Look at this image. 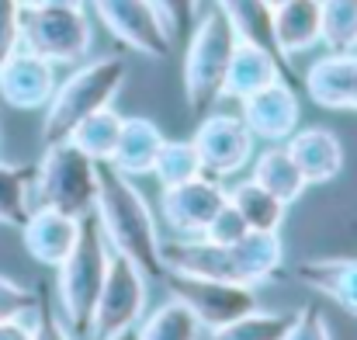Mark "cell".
<instances>
[{"instance_id":"obj_8","label":"cell","mask_w":357,"mask_h":340,"mask_svg":"<svg viewBox=\"0 0 357 340\" xmlns=\"http://www.w3.org/2000/svg\"><path fill=\"white\" fill-rule=\"evenodd\" d=\"M163 281L170 288V299L188 306L195 313V320L202 327H208V330H215V327L236 320L243 313L257 309V288L253 285L195 278V274H177V271H167Z\"/></svg>"},{"instance_id":"obj_24","label":"cell","mask_w":357,"mask_h":340,"mask_svg":"<svg viewBox=\"0 0 357 340\" xmlns=\"http://www.w3.org/2000/svg\"><path fill=\"white\" fill-rule=\"evenodd\" d=\"M226 202L243 216V223L250 229H267V232H278L284 223V202L274 198L267 188H260L253 177L236 181L233 188H226Z\"/></svg>"},{"instance_id":"obj_6","label":"cell","mask_w":357,"mask_h":340,"mask_svg":"<svg viewBox=\"0 0 357 340\" xmlns=\"http://www.w3.org/2000/svg\"><path fill=\"white\" fill-rule=\"evenodd\" d=\"M21 45L49 59L52 66H77L94 45L84 7H24Z\"/></svg>"},{"instance_id":"obj_28","label":"cell","mask_w":357,"mask_h":340,"mask_svg":"<svg viewBox=\"0 0 357 340\" xmlns=\"http://www.w3.org/2000/svg\"><path fill=\"white\" fill-rule=\"evenodd\" d=\"M139 340H202V323L195 320V313L188 306L170 299L142 320Z\"/></svg>"},{"instance_id":"obj_31","label":"cell","mask_w":357,"mask_h":340,"mask_svg":"<svg viewBox=\"0 0 357 340\" xmlns=\"http://www.w3.org/2000/svg\"><path fill=\"white\" fill-rule=\"evenodd\" d=\"M31 340H77L73 330L66 327V320L49 306L45 285H38V306H35V313H31Z\"/></svg>"},{"instance_id":"obj_7","label":"cell","mask_w":357,"mask_h":340,"mask_svg":"<svg viewBox=\"0 0 357 340\" xmlns=\"http://www.w3.org/2000/svg\"><path fill=\"white\" fill-rule=\"evenodd\" d=\"M98 21L146 59H167L174 49V35L156 7V0H87Z\"/></svg>"},{"instance_id":"obj_12","label":"cell","mask_w":357,"mask_h":340,"mask_svg":"<svg viewBox=\"0 0 357 340\" xmlns=\"http://www.w3.org/2000/svg\"><path fill=\"white\" fill-rule=\"evenodd\" d=\"M56 94V66L38 52L17 45L0 63V101L17 112H38Z\"/></svg>"},{"instance_id":"obj_39","label":"cell","mask_w":357,"mask_h":340,"mask_svg":"<svg viewBox=\"0 0 357 340\" xmlns=\"http://www.w3.org/2000/svg\"><path fill=\"white\" fill-rule=\"evenodd\" d=\"M267 3H271V7H278V3H284V0H267Z\"/></svg>"},{"instance_id":"obj_10","label":"cell","mask_w":357,"mask_h":340,"mask_svg":"<svg viewBox=\"0 0 357 340\" xmlns=\"http://www.w3.org/2000/svg\"><path fill=\"white\" fill-rule=\"evenodd\" d=\"M198 156H202V167L208 177L215 181H226V177H236L250 167L253 160V132L246 128V121L239 114H222V112H208L202 114L195 135H191Z\"/></svg>"},{"instance_id":"obj_19","label":"cell","mask_w":357,"mask_h":340,"mask_svg":"<svg viewBox=\"0 0 357 340\" xmlns=\"http://www.w3.org/2000/svg\"><path fill=\"white\" fill-rule=\"evenodd\" d=\"M298 281L357 316V257H312L298 264Z\"/></svg>"},{"instance_id":"obj_2","label":"cell","mask_w":357,"mask_h":340,"mask_svg":"<svg viewBox=\"0 0 357 340\" xmlns=\"http://www.w3.org/2000/svg\"><path fill=\"white\" fill-rule=\"evenodd\" d=\"M108 260H112V243L98 223V216H84L77 246L56 267L59 271V278H56L59 313L77 340L91 337V330H94V309H98V295L105 288Z\"/></svg>"},{"instance_id":"obj_13","label":"cell","mask_w":357,"mask_h":340,"mask_svg":"<svg viewBox=\"0 0 357 340\" xmlns=\"http://www.w3.org/2000/svg\"><path fill=\"white\" fill-rule=\"evenodd\" d=\"M239 118L246 121V128L253 132V139L264 142H284L302 118V101L295 84L288 80H274L267 87H260L257 94L239 101Z\"/></svg>"},{"instance_id":"obj_25","label":"cell","mask_w":357,"mask_h":340,"mask_svg":"<svg viewBox=\"0 0 357 340\" xmlns=\"http://www.w3.org/2000/svg\"><path fill=\"white\" fill-rule=\"evenodd\" d=\"M121 121H125V114H119L112 105H108V108H101V112L87 114V118L70 132V142H73L77 149H84L91 160L108 163L112 153H115V146H119Z\"/></svg>"},{"instance_id":"obj_15","label":"cell","mask_w":357,"mask_h":340,"mask_svg":"<svg viewBox=\"0 0 357 340\" xmlns=\"http://www.w3.org/2000/svg\"><path fill=\"white\" fill-rule=\"evenodd\" d=\"M77 236H80V219H73L59 209H49V205H35L21 226L24 250L45 267H59L70 257V250L77 246Z\"/></svg>"},{"instance_id":"obj_33","label":"cell","mask_w":357,"mask_h":340,"mask_svg":"<svg viewBox=\"0 0 357 340\" xmlns=\"http://www.w3.org/2000/svg\"><path fill=\"white\" fill-rule=\"evenodd\" d=\"M284 340H333V334H330V323H326V316L319 313V306L309 302V306H302V309L295 313V320H291Z\"/></svg>"},{"instance_id":"obj_11","label":"cell","mask_w":357,"mask_h":340,"mask_svg":"<svg viewBox=\"0 0 357 340\" xmlns=\"http://www.w3.org/2000/svg\"><path fill=\"white\" fill-rule=\"evenodd\" d=\"M222 205H226V188L208 174L160 191V216L174 236H205L208 223Z\"/></svg>"},{"instance_id":"obj_23","label":"cell","mask_w":357,"mask_h":340,"mask_svg":"<svg viewBox=\"0 0 357 340\" xmlns=\"http://www.w3.org/2000/svg\"><path fill=\"white\" fill-rule=\"evenodd\" d=\"M236 250L239 260H243V271H246V281L253 288L281 278V271H284V243H281L278 232L250 229L243 239H236Z\"/></svg>"},{"instance_id":"obj_29","label":"cell","mask_w":357,"mask_h":340,"mask_svg":"<svg viewBox=\"0 0 357 340\" xmlns=\"http://www.w3.org/2000/svg\"><path fill=\"white\" fill-rule=\"evenodd\" d=\"M202 174H205V167H202V156H198L191 139H167L160 146V156L153 163V177L160 181V188L184 184V181H195Z\"/></svg>"},{"instance_id":"obj_5","label":"cell","mask_w":357,"mask_h":340,"mask_svg":"<svg viewBox=\"0 0 357 340\" xmlns=\"http://www.w3.org/2000/svg\"><path fill=\"white\" fill-rule=\"evenodd\" d=\"M31 198H35V205L59 209L73 219L94 216V205H98V160H91L70 139L45 142V153H42V160L35 167Z\"/></svg>"},{"instance_id":"obj_34","label":"cell","mask_w":357,"mask_h":340,"mask_svg":"<svg viewBox=\"0 0 357 340\" xmlns=\"http://www.w3.org/2000/svg\"><path fill=\"white\" fill-rule=\"evenodd\" d=\"M246 232H250V226L243 223V216H239L236 209L226 202V205L215 212V219L208 223L205 239H212V243H236V239H243Z\"/></svg>"},{"instance_id":"obj_16","label":"cell","mask_w":357,"mask_h":340,"mask_svg":"<svg viewBox=\"0 0 357 340\" xmlns=\"http://www.w3.org/2000/svg\"><path fill=\"white\" fill-rule=\"evenodd\" d=\"M284 146L309 184H330L344 174V142L333 128H323V125L295 128L284 139Z\"/></svg>"},{"instance_id":"obj_9","label":"cell","mask_w":357,"mask_h":340,"mask_svg":"<svg viewBox=\"0 0 357 340\" xmlns=\"http://www.w3.org/2000/svg\"><path fill=\"white\" fill-rule=\"evenodd\" d=\"M146 299H149V278L128 257L112 250L91 334L94 337H108V334H119V330H128V327H139V320L146 313Z\"/></svg>"},{"instance_id":"obj_26","label":"cell","mask_w":357,"mask_h":340,"mask_svg":"<svg viewBox=\"0 0 357 340\" xmlns=\"http://www.w3.org/2000/svg\"><path fill=\"white\" fill-rule=\"evenodd\" d=\"M31 184H35V167L0 163V226H24V219L35 209Z\"/></svg>"},{"instance_id":"obj_4","label":"cell","mask_w":357,"mask_h":340,"mask_svg":"<svg viewBox=\"0 0 357 340\" xmlns=\"http://www.w3.org/2000/svg\"><path fill=\"white\" fill-rule=\"evenodd\" d=\"M125 77H128V63L121 56H98L91 63H80L63 84H56V94L45 105L42 142L70 139V132L87 114L108 108L119 98Z\"/></svg>"},{"instance_id":"obj_30","label":"cell","mask_w":357,"mask_h":340,"mask_svg":"<svg viewBox=\"0 0 357 340\" xmlns=\"http://www.w3.org/2000/svg\"><path fill=\"white\" fill-rule=\"evenodd\" d=\"M323 14V42L326 52H354L357 49V0H319Z\"/></svg>"},{"instance_id":"obj_18","label":"cell","mask_w":357,"mask_h":340,"mask_svg":"<svg viewBox=\"0 0 357 340\" xmlns=\"http://www.w3.org/2000/svg\"><path fill=\"white\" fill-rule=\"evenodd\" d=\"M163 142H167V135L160 132V125L153 118L132 114L121 121L119 146H115L108 163L121 170L125 177H146V174H153V163H156Z\"/></svg>"},{"instance_id":"obj_14","label":"cell","mask_w":357,"mask_h":340,"mask_svg":"<svg viewBox=\"0 0 357 340\" xmlns=\"http://www.w3.org/2000/svg\"><path fill=\"white\" fill-rule=\"evenodd\" d=\"M302 84H305V94L319 108L357 114V49L354 52H326L305 70Z\"/></svg>"},{"instance_id":"obj_22","label":"cell","mask_w":357,"mask_h":340,"mask_svg":"<svg viewBox=\"0 0 357 340\" xmlns=\"http://www.w3.org/2000/svg\"><path fill=\"white\" fill-rule=\"evenodd\" d=\"M250 177H253L260 188H267L274 198H281L284 205H295V202L305 195V188H309V181L302 177V170H298V163L291 160V153H288L284 142H267L264 153H253V160H250Z\"/></svg>"},{"instance_id":"obj_35","label":"cell","mask_w":357,"mask_h":340,"mask_svg":"<svg viewBox=\"0 0 357 340\" xmlns=\"http://www.w3.org/2000/svg\"><path fill=\"white\" fill-rule=\"evenodd\" d=\"M167 28L174 38H188L191 28H195V10H198V0H156Z\"/></svg>"},{"instance_id":"obj_32","label":"cell","mask_w":357,"mask_h":340,"mask_svg":"<svg viewBox=\"0 0 357 340\" xmlns=\"http://www.w3.org/2000/svg\"><path fill=\"white\" fill-rule=\"evenodd\" d=\"M38 306V292H28L24 285H17L14 278L0 274V320H17V316H31Z\"/></svg>"},{"instance_id":"obj_17","label":"cell","mask_w":357,"mask_h":340,"mask_svg":"<svg viewBox=\"0 0 357 340\" xmlns=\"http://www.w3.org/2000/svg\"><path fill=\"white\" fill-rule=\"evenodd\" d=\"M274 42L281 56L291 63L295 56L316 49L323 42V14L319 0H284L274 7Z\"/></svg>"},{"instance_id":"obj_27","label":"cell","mask_w":357,"mask_h":340,"mask_svg":"<svg viewBox=\"0 0 357 340\" xmlns=\"http://www.w3.org/2000/svg\"><path fill=\"white\" fill-rule=\"evenodd\" d=\"M295 313H264V309H250L236 320L208 330V340H284L291 327Z\"/></svg>"},{"instance_id":"obj_1","label":"cell","mask_w":357,"mask_h":340,"mask_svg":"<svg viewBox=\"0 0 357 340\" xmlns=\"http://www.w3.org/2000/svg\"><path fill=\"white\" fill-rule=\"evenodd\" d=\"M94 216L105 229L112 250L128 257L149 281H163V239L149 202L112 163H98V205Z\"/></svg>"},{"instance_id":"obj_36","label":"cell","mask_w":357,"mask_h":340,"mask_svg":"<svg viewBox=\"0 0 357 340\" xmlns=\"http://www.w3.org/2000/svg\"><path fill=\"white\" fill-rule=\"evenodd\" d=\"M21 45V3L0 0V63Z\"/></svg>"},{"instance_id":"obj_21","label":"cell","mask_w":357,"mask_h":340,"mask_svg":"<svg viewBox=\"0 0 357 340\" xmlns=\"http://www.w3.org/2000/svg\"><path fill=\"white\" fill-rule=\"evenodd\" d=\"M215 7L229 17V24H233L239 42H253V45L267 49L281 63V70L288 73V80L295 84V70H291V63L281 56V49L274 42V7L267 0H215Z\"/></svg>"},{"instance_id":"obj_37","label":"cell","mask_w":357,"mask_h":340,"mask_svg":"<svg viewBox=\"0 0 357 340\" xmlns=\"http://www.w3.org/2000/svg\"><path fill=\"white\" fill-rule=\"evenodd\" d=\"M0 340H31V316L0 320Z\"/></svg>"},{"instance_id":"obj_3","label":"cell","mask_w":357,"mask_h":340,"mask_svg":"<svg viewBox=\"0 0 357 340\" xmlns=\"http://www.w3.org/2000/svg\"><path fill=\"white\" fill-rule=\"evenodd\" d=\"M236 31L229 17L212 3L191 28L188 49H184V105L195 118L208 114L215 101H222L226 70L236 49Z\"/></svg>"},{"instance_id":"obj_38","label":"cell","mask_w":357,"mask_h":340,"mask_svg":"<svg viewBox=\"0 0 357 340\" xmlns=\"http://www.w3.org/2000/svg\"><path fill=\"white\" fill-rule=\"evenodd\" d=\"M98 340H139V327H128V330H119V334H108V337Z\"/></svg>"},{"instance_id":"obj_20","label":"cell","mask_w":357,"mask_h":340,"mask_svg":"<svg viewBox=\"0 0 357 340\" xmlns=\"http://www.w3.org/2000/svg\"><path fill=\"white\" fill-rule=\"evenodd\" d=\"M274 80H288V73L281 70V63H278L267 49H260V45H253V42H236L233 59H229V70H226V87H222V94L233 98V101H243V98L257 94L260 87H267V84H274ZM288 84H291V80H288Z\"/></svg>"}]
</instances>
